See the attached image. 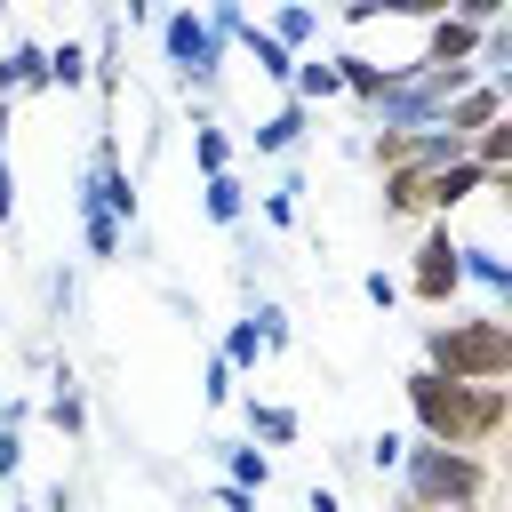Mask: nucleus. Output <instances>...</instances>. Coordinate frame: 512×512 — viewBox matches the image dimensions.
<instances>
[{"instance_id": "obj_12", "label": "nucleus", "mask_w": 512, "mask_h": 512, "mask_svg": "<svg viewBox=\"0 0 512 512\" xmlns=\"http://www.w3.org/2000/svg\"><path fill=\"white\" fill-rule=\"evenodd\" d=\"M216 448V464H224V480L232 488H248V496H264L272 488V456L256 448V440H208Z\"/></svg>"}, {"instance_id": "obj_16", "label": "nucleus", "mask_w": 512, "mask_h": 512, "mask_svg": "<svg viewBox=\"0 0 512 512\" xmlns=\"http://www.w3.org/2000/svg\"><path fill=\"white\" fill-rule=\"evenodd\" d=\"M264 32H272L288 56H312V48H320V32H328V16H320V8H272V16H264Z\"/></svg>"}, {"instance_id": "obj_8", "label": "nucleus", "mask_w": 512, "mask_h": 512, "mask_svg": "<svg viewBox=\"0 0 512 512\" xmlns=\"http://www.w3.org/2000/svg\"><path fill=\"white\" fill-rule=\"evenodd\" d=\"M456 264H464V288H480V296H488V312H504V304H512V264H504V248H496V240L456 232Z\"/></svg>"}, {"instance_id": "obj_23", "label": "nucleus", "mask_w": 512, "mask_h": 512, "mask_svg": "<svg viewBox=\"0 0 512 512\" xmlns=\"http://www.w3.org/2000/svg\"><path fill=\"white\" fill-rule=\"evenodd\" d=\"M40 296H48V320H56V328H64V320H72V312H80V272H72V264H56V272H48V280H40Z\"/></svg>"}, {"instance_id": "obj_31", "label": "nucleus", "mask_w": 512, "mask_h": 512, "mask_svg": "<svg viewBox=\"0 0 512 512\" xmlns=\"http://www.w3.org/2000/svg\"><path fill=\"white\" fill-rule=\"evenodd\" d=\"M208 504H216V512H256V496H248V488H232V480H224Z\"/></svg>"}, {"instance_id": "obj_28", "label": "nucleus", "mask_w": 512, "mask_h": 512, "mask_svg": "<svg viewBox=\"0 0 512 512\" xmlns=\"http://www.w3.org/2000/svg\"><path fill=\"white\" fill-rule=\"evenodd\" d=\"M24 472V424H0V480Z\"/></svg>"}, {"instance_id": "obj_17", "label": "nucleus", "mask_w": 512, "mask_h": 512, "mask_svg": "<svg viewBox=\"0 0 512 512\" xmlns=\"http://www.w3.org/2000/svg\"><path fill=\"white\" fill-rule=\"evenodd\" d=\"M328 96H344L336 88V64H328V48H312V56H296V72H288V104H328Z\"/></svg>"}, {"instance_id": "obj_15", "label": "nucleus", "mask_w": 512, "mask_h": 512, "mask_svg": "<svg viewBox=\"0 0 512 512\" xmlns=\"http://www.w3.org/2000/svg\"><path fill=\"white\" fill-rule=\"evenodd\" d=\"M24 88H48L40 80V40L32 32H8L0 40V96H24Z\"/></svg>"}, {"instance_id": "obj_10", "label": "nucleus", "mask_w": 512, "mask_h": 512, "mask_svg": "<svg viewBox=\"0 0 512 512\" xmlns=\"http://www.w3.org/2000/svg\"><path fill=\"white\" fill-rule=\"evenodd\" d=\"M424 184H432L424 168H384V176H376V216H384V224H408V216H424V224H432Z\"/></svg>"}, {"instance_id": "obj_19", "label": "nucleus", "mask_w": 512, "mask_h": 512, "mask_svg": "<svg viewBox=\"0 0 512 512\" xmlns=\"http://www.w3.org/2000/svg\"><path fill=\"white\" fill-rule=\"evenodd\" d=\"M200 216H208L216 232H240V224H248V184H240V176H208V184H200Z\"/></svg>"}, {"instance_id": "obj_22", "label": "nucleus", "mask_w": 512, "mask_h": 512, "mask_svg": "<svg viewBox=\"0 0 512 512\" xmlns=\"http://www.w3.org/2000/svg\"><path fill=\"white\" fill-rule=\"evenodd\" d=\"M256 208H264L272 232H296V216H304V176H280L272 192H256Z\"/></svg>"}, {"instance_id": "obj_6", "label": "nucleus", "mask_w": 512, "mask_h": 512, "mask_svg": "<svg viewBox=\"0 0 512 512\" xmlns=\"http://www.w3.org/2000/svg\"><path fill=\"white\" fill-rule=\"evenodd\" d=\"M40 408L32 416H48L64 440H88V392H80V368L72 360H48V392H32Z\"/></svg>"}, {"instance_id": "obj_18", "label": "nucleus", "mask_w": 512, "mask_h": 512, "mask_svg": "<svg viewBox=\"0 0 512 512\" xmlns=\"http://www.w3.org/2000/svg\"><path fill=\"white\" fill-rule=\"evenodd\" d=\"M192 168H200V184L208 176H232V136H224L216 112H192Z\"/></svg>"}, {"instance_id": "obj_5", "label": "nucleus", "mask_w": 512, "mask_h": 512, "mask_svg": "<svg viewBox=\"0 0 512 512\" xmlns=\"http://www.w3.org/2000/svg\"><path fill=\"white\" fill-rule=\"evenodd\" d=\"M400 296H416L424 312H456V296H464V264H456V224H424V232H416Z\"/></svg>"}, {"instance_id": "obj_29", "label": "nucleus", "mask_w": 512, "mask_h": 512, "mask_svg": "<svg viewBox=\"0 0 512 512\" xmlns=\"http://www.w3.org/2000/svg\"><path fill=\"white\" fill-rule=\"evenodd\" d=\"M8 224H16V160L0 152V232H8Z\"/></svg>"}, {"instance_id": "obj_30", "label": "nucleus", "mask_w": 512, "mask_h": 512, "mask_svg": "<svg viewBox=\"0 0 512 512\" xmlns=\"http://www.w3.org/2000/svg\"><path fill=\"white\" fill-rule=\"evenodd\" d=\"M304 512H344V496H336V480H312V488H304Z\"/></svg>"}, {"instance_id": "obj_20", "label": "nucleus", "mask_w": 512, "mask_h": 512, "mask_svg": "<svg viewBox=\"0 0 512 512\" xmlns=\"http://www.w3.org/2000/svg\"><path fill=\"white\" fill-rule=\"evenodd\" d=\"M40 80L64 88V96L88 88V48H80V40H40Z\"/></svg>"}, {"instance_id": "obj_25", "label": "nucleus", "mask_w": 512, "mask_h": 512, "mask_svg": "<svg viewBox=\"0 0 512 512\" xmlns=\"http://www.w3.org/2000/svg\"><path fill=\"white\" fill-rule=\"evenodd\" d=\"M360 448H368V472H376V480H392V472H400V456H408V432H376V440H360Z\"/></svg>"}, {"instance_id": "obj_33", "label": "nucleus", "mask_w": 512, "mask_h": 512, "mask_svg": "<svg viewBox=\"0 0 512 512\" xmlns=\"http://www.w3.org/2000/svg\"><path fill=\"white\" fill-rule=\"evenodd\" d=\"M392 512H416V504H392Z\"/></svg>"}, {"instance_id": "obj_14", "label": "nucleus", "mask_w": 512, "mask_h": 512, "mask_svg": "<svg viewBox=\"0 0 512 512\" xmlns=\"http://www.w3.org/2000/svg\"><path fill=\"white\" fill-rule=\"evenodd\" d=\"M240 416H248V440H264V456L288 448V440L304 432V416H296L288 400H240Z\"/></svg>"}, {"instance_id": "obj_27", "label": "nucleus", "mask_w": 512, "mask_h": 512, "mask_svg": "<svg viewBox=\"0 0 512 512\" xmlns=\"http://www.w3.org/2000/svg\"><path fill=\"white\" fill-rule=\"evenodd\" d=\"M360 296H368L376 312H392V304H400V280H392V272L376 264V272H360Z\"/></svg>"}, {"instance_id": "obj_3", "label": "nucleus", "mask_w": 512, "mask_h": 512, "mask_svg": "<svg viewBox=\"0 0 512 512\" xmlns=\"http://www.w3.org/2000/svg\"><path fill=\"white\" fill-rule=\"evenodd\" d=\"M416 368H432V376H448V384H504V376H512V320L488 312V304H480V312H448V320L424 328Z\"/></svg>"}, {"instance_id": "obj_32", "label": "nucleus", "mask_w": 512, "mask_h": 512, "mask_svg": "<svg viewBox=\"0 0 512 512\" xmlns=\"http://www.w3.org/2000/svg\"><path fill=\"white\" fill-rule=\"evenodd\" d=\"M8 512H40V504H32V496H16V504H8Z\"/></svg>"}, {"instance_id": "obj_13", "label": "nucleus", "mask_w": 512, "mask_h": 512, "mask_svg": "<svg viewBox=\"0 0 512 512\" xmlns=\"http://www.w3.org/2000/svg\"><path fill=\"white\" fill-rule=\"evenodd\" d=\"M72 224H80V248H88V264H120V248H128V232L96 208V200H72Z\"/></svg>"}, {"instance_id": "obj_9", "label": "nucleus", "mask_w": 512, "mask_h": 512, "mask_svg": "<svg viewBox=\"0 0 512 512\" xmlns=\"http://www.w3.org/2000/svg\"><path fill=\"white\" fill-rule=\"evenodd\" d=\"M304 136H312V112H304V104H288V96H280V104H272V112H264V120L248 128V144H256L264 160H288V152H296Z\"/></svg>"}, {"instance_id": "obj_26", "label": "nucleus", "mask_w": 512, "mask_h": 512, "mask_svg": "<svg viewBox=\"0 0 512 512\" xmlns=\"http://www.w3.org/2000/svg\"><path fill=\"white\" fill-rule=\"evenodd\" d=\"M232 384H240V376H232L224 360H208V368H200V400H208V408H232Z\"/></svg>"}, {"instance_id": "obj_11", "label": "nucleus", "mask_w": 512, "mask_h": 512, "mask_svg": "<svg viewBox=\"0 0 512 512\" xmlns=\"http://www.w3.org/2000/svg\"><path fill=\"white\" fill-rule=\"evenodd\" d=\"M232 48H240V56H248V64H256V72H264V80H272L280 96H288V72H296V56H288V48H280V40H272V32L256 24V16H240Z\"/></svg>"}, {"instance_id": "obj_2", "label": "nucleus", "mask_w": 512, "mask_h": 512, "mask_svg": "<svg viewBox=\"0 0 512 512\" xmlns=\"http://www.w3.org/2000/svg\"><path fill=\"white\" fill-rule=\"evenodd\" d=\"M392 504H416V512H488L496 504V456L408 440V456L392 472Z\"/></svg>"}, {"instance_id": "obj_24", "label": "nucleus", "mask_w": 512, "mask_h": 512, "mask_svg": "<svg viewBox=\"0 0 512 512\" xmlns=\"http://www.w3.org/2000/svg\"><path fill=\"white\" fill-rule=\"evenodd\" d=\"M216 360H224V368H232V376H248V368H256V360H264V344H256V328H248V312H240V320H232V328H224V352H216Z\"/></svg>"}, {"instance_id": "obj_4", "label": "nucleus", "mask_w": 512, "mask_h": 512, "mask_svg": "<svg viewBox=\"0 0 512 512\" xmlns=\"http://www.w3.org/2000/svg\"><path fill=\"white\" fill-rule=\"evenodd\" d=\"M152 32H160V64L208 104V96L224 88V64H232V48L208 32V16H200V8H168V16H152Z\"/></svg>"}, {"instance_id": "obj_1", "label": "nucleus", "mask_w": 512, "mask_h": 512, "mask_svg": "<svg viewBox=\"0 0 512 512\" xmlns=\"http://www.w3.org/2000/svg\"><path fill=\"white\" fill-rule=\"evenodd\" d=\"M400 400H408V440H432V448H464V456H488L512 424V384H448L432 368H408L400 376Z\"/></svg>"}, {"instance_id": "obj_7", "label": "nucleus", "mask_w": 512, "mask_h": 512, "mask_svg": "<svg viewBox=\"0 0 512 512\" xmlns=\"http://www.w3.org/2000/svg\"><path fill=\"white\" fill-rule=\"evenodd\" d=\"M504 112H512V80H472V88H464V96L440 112V128L472 144V136H480V128H496Z\"/></svg>"}, {"instance_id": "obj_21", "label": "nucleus", "mask_w": 512, "mask_h": 512, "mask_svg": "<svg viewBox=\"0 0 512 512\" xmlns=\"http://www.w3.org/2000/svg\"><path fill=\"white\" fill-rule=\"evenodd\" d=\"M248 328H256V344H264V352H288V344H296V320H288V304H280V296H256V304H248Z\"/></svg>"}]
</instances>
